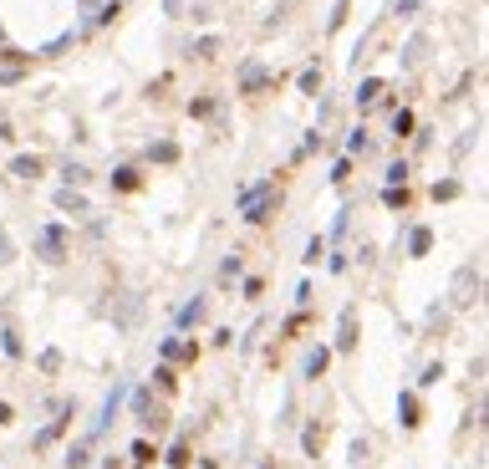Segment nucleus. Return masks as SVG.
<instances>
[{
  "label": "nucleus",
  "instance_id": "nucleus-20",
  "mask_svg": "<svg viewBox=\"0 0 489 469\" xmlns=\"http://www.w3.org/2000/svg\"><path fill=\"white\" fill-rule=\"evenodd\" d=\"M301 444H306V454H322V429H316V423H311V429L301 434Z\"/></svg>",
  "mask_w": 489,
  "mask_h": 469
},
{
  "label": "nucleus",
  "instance_id": "nucleus-27",
  "mask_svg": "<svg viewBox=\"0 0 489 469\" xmlns=\"http://www.w3.org/2000/svg\"><path fill=\"white\" fill-rule=\"evenodd\" d=\"M61 174H67V184H87V174H82V163H61Z\"/></svg>",
  "mask_w": 489,
  "mask_h": 469
},
{
  "label": "nucleus",
  "instance_id": "nucleus-11",
  "mask_svg": "<svg viewBox=\"0 0 489 469\" xmlns=\"http://www.w3.org/2000/svg\"><path fill=\"white\" fill-rule=\"evenodd\" d=\"M265 82H270V72H265V67H245V72H240V87H245V92H260Z\"/></svg>",
  "mask_w": 489,
  "mask_h": 469
},
{
  "label": "nucleus",
  "instance_id": "nucleus-17",
  "mask_svg": "<svg viewBox=\"0 0 489 469\" xmlns=\"http://www.w3.org/2000/svg\"><path fill=\"white\" fill-rule=\"evenodd\" d=\"M408 250H413V255H428V250H433V230H413V234H408Z\"/></svg>",
  "mask_w": 489,
  "mask_h": 469
},
{
  "label": "nucleus",
  "instance_id": "nucleus-22",
  "mask_svg": "<svg viewBox=\"0 0 489 469\" xmlns=\"http://www.w3.org/2000/svg\"><path fill=\"white\" fill-rule=\"evenodd\" d=\"M393 133L408 138V133H413V113H398V118H393Z\"/></svg>",
  "mask_w": 489,
  "mask_h": 469
},
{
  "label": "nucleus",
  "instance_id": "nucleus-23",
  "mask_svg": "<svg viewBox=\"0 0 489 469\" xmlns=\"http://www.w3.org/2000/svg\"><path fill=\"white\" fill-rule=\"evenodd\" d=\"M388 184H408V163H402V158L388 163Z\"/></svg>",
  "mask_w": 489,
  "mask_h": 469
},
{
  "label": "nucleus",
  "instance_id": "nucleus-10",
  "mask_svg": "<svg viewBox=\"0 0 489 469\" xmlns=\"http://www.w3.org/2000/svg\"><path fill=\"white\" fill-rule=\"evenodd\" d=\"M51 199H56L61 209H72V215H87V199H82V194H77V189H56V194H51Z\"/></svg>",
  "mask_w": 489,
  "mask_h": 469
},
{
  "label": "nucleus",
  "instance_id": "nucleus-28",
  "mask_svg": "<svg viewBox=\"0 0 489 469\" xmlns=\"http://www.w3.org/2000/svg\"><path fill=\"white\" fill-rule=\"evenodd\" d=\"M347 148H352V154H362V148H367V127H357V133L347 138Z\"/></svg>",
  "mask_w": 489,
  "mask_h": 469
},
{
  "label": "nucleus",
  "instance_id": "nucleus-30",
  "mask_svg": "<svg viewBox=\"0 0 489 469\" xmlns=\"http://www.w3.org/2000/svg\"><path fill=\"white\" fill-rule=\"evenodd\" d=\"M6 261H15V245L6 240V230H0V265H6Z\"/></svg>",
  "mask_w": 489,
  "mask_h": 469
},
{
  "label": "nucleus",
  "instance_id": "nucleus-19",
  "mask_svg": "<svg viewBox=\"0 0 489 469\" xmlns=\"http://www.w3.org/2000/svg\"><path fill=\"white\" fill-rule=\"evenodd\" d=\"M148 158H153V163H174L179 158V143H153V148H148Z\"/></svg>",
  "mask_w": 489,
  "mask_h": 469
},
{
  "label": "nucleus",
  "instance_id": "nucleus-24",
  "mask_svg": "<svg viewBox=\"0 0 489 469\" xmlns=\"http://www.w3.org/2000/svg\"><path fill=\"white\" fill-rule=\"evenodd\" d=\"M382 199H388L393 209H402V204H408V189H402V184H393V189H388V194H382Z\"/></svg>",
  "mask_w": 489,
  "mask_h": 469
},
{
  "label": "nucleus",
  "instance_id": "nucleus-31",
  "mask_svg": "<svg viewBox=\"0 0 489 469\" xmlns=\"http://www.w3.org/2000/svg\"><path fill=\"white\" fill-rule=\"evenodd\" d=\"M15 413H11V403H0V423H11Z\"/></svg>",
  "mask_w": 489,
  "mask_h": 469
},
{
  "label": "nucleus",
  "instance_id": "nucleus-2",
  "mask_svg": "<svg viewBox=\"0 0 489 469\" xmlns=\"http://www.w3.org/2000/svg\"><path fill=\"white\" fill-rule=\"evenodd\" d=\"M36 255H41V261H51V265L67 261V230H61L56 220L41 225V234H36Z\"/></svg>",
  "mask_w": 489,
  "mask_h": 469
},
{
  "label": "nucleus",
  "instance_id": "nucleus-1",
  "mask_svg": "<svg viewBox=\"0 0 489 469\" xmlns=\"http://www.w3.org/2000/svg\"><path fill=\"white\" fill-rule=\"evenodd\" d=\"M275 199H281V194H275V184H270V179L250 184L245 194H240V220H245V225H265V220H270V209H275Z\"/></svg>",
  "mask_w": 489,
  "mask_h": 469
},
{
  "label": "nucleus",
  "instance_id": "nucleus-3",
  "mask_svg": "<svg viewBox=\"0 0 489 469\" xmlns=\"http://www.w3.org/2000/svg\"><path fill=\"white\" fill-rule=\"evenodd\" d=\"M336 352H357V311L342 306V316H336Z\"/></svg>",
  "mask_w": 489,
  "mask_h": 469
},
{
  "label": "nucleus",
  "instance_id": "nucleus-6",
  "mask_svg": "<svg viewBox=\"0 0 489 469\" xmlns=\"http://www.w3.org/2000/svg\"><path fill=\"white\" fill-rule=\"evenodd\" d=\"M158 357H163V362H174V357H184V362H189V357H199V347H194V342H184V337H168V342L158 347Z\"/></svg>",
  "mask_w": 489,
  "mask_h": 469
},
{
  "label": "nucleus",
  "instance_id": "nucleus-13",
  "mask_svg": "<svg viewBox=\"0 0 489 469\" xmlns=\"http://www.w3.org/2000/svg\"><path fill=\"white\" fill-rule=\"evenodd\" d=\"M127 398V408H133V413H148V408H153V388H133V393H122Z\"/></svg>",
  "mask_w": 489,
  "mask_h": 469
},
{
  "label": "nucleus",
  "instance_id": "nucleus-18",
  "mask_svg": "<svg viewBox=\"0 0 489 469\" xmlns=\"http://www.w3.org/2000/svg\"><path fill=\"white\" fill-rule=\"evenodd\" d=\"M0 352H6L11 362L20 357V337H15V327H0Z\"/></svg>",
  "mask_w": 489,
  "mask_h": 469
},
{
  "label": "nucleus",
  "instance_id": "nucleus-26",
  "mask_svg": "<svg viewBox=\"0 0 489 469\" xmlns=\"http://www.w3.org/2000/svg\"><path fill=\"white\" fill-rule=\"evenodd\" d=\"M347 174H352V158H336V163H331V184H342Z\"/></svg>",
  "mask_w": 489,
  "mask_h": 469
},
{
  "label": "nucleus",
  "instance_id": "nucleus-15",
  "mask_svg": "<svg viewBox=\"0 0 489 469\" xmlns=\"http://www.w3.org/2000/svg\"><path fill=\"white\" fill-rule=\"evenodd\" d=\"M148 382H153L158 393H174V388H179V377H174V368H168V362H163V368H158L153 377H148Z\"/></svg>",
  "mask_w": 489,
  "mask_h": 469
},
{
  "label": "nucleus",
  "instance_id": "nucleus-21",
  "mask_svg": "<svg viewBox=\"0 0 489 469\" xmlns=\"http://www.w3.org/2000/svg\"><path fill=\"white\" fill-rule=\"evenodd\" d=\"M347 6H352V0H336V11H331V20H326V31H342V20H347Z\"/></svg>",
  "mask_w": 489,
  "mask_h": 469
},
{
  "label": "nucleus",
  "instance_id": "nucleus-16",
  "mask_svg": "<svg viewBox=\"0 0 489 469\" xmlns=\"http://www.w3.org/2000/svg\"><path fill=\"white\" fill-rule=\"evenodd\" d=\"M377 92H382V82H377V77H367L362 87H357V108H372V102H377Z\"/></svg>",
  "mask_w": 489,
  "mask_h": 469
},
{
  "label": "nucleus",
  "instance_id": "nucleus-7",
  "mask_svg": "<svg viewBox=\"0 0 489 469\" xmlns=\"http://www.w3.org/2000/svg\"><path fill=\"white\" fill-rule=\"evenodd\" d=\"M326 362H331V347H311L306 362H301V377H322L326 373Z\"/></svg>",
  "mask_w": 489,
  "mask_h": 469
},
{
  "label": "nucleus",
  "instance_id": "nucleus-25",
  "mask_svg": "<svg viewBox=\"0 0 489 469\" xmlns=\"http://www.w3.org/2000/svg\"><path fill=\"white\" fill-rule=\"evenodd\" d=\"M133 459H138V464H153V444L138 439V444H133Z\"/></svg>",
  "mask_w": 489,
  "mask_h": 469
},
{
  "label": "nucleus",
  "instance_id": "nucleus-14",
  "mask_svg": "<svg viewBox=\"0 0 489 469\" xmlns=\"http://www.w3.org/2000/svg\"><path fill=\"white\" fill-rule=\"evenodd\" d=\"M113 189H138V168L133 163H118L113 168Z\"/></svg>",
  "mask_w": 489,
  "mask_h": 469
},
{
  "label": "nucleus",
  "instance_id": "nucleus-12",
  "mask_svg": "<svg viewBox=\"0 0 489 469\" xmlns=\"http://www.w3.org/2000/svg\"><path fill=\"white\" fill-rule=\"evenodd\" d=\"M163 464H168V469H189V444H184V439L168 444V449H163Z\"/></svg>",
  "mask_w": 489,
  "mask_h": 469
},
{
  "label": "nucleus",
  "instance_id": "nucleus-29",
  "mask_svg": "<svg viewBox=\"0 0 489 469\" xmlns=\"http://www.w3.org/2000/svg\"><path fill=\"white\" fill-rule=\"evenodd\" d=\"M438 377H443V368H438V362H428V368H423V388H433Z\"/></svg>",
  "mask_w": 489,
  "mask_h": 469
},
{
  "label": "nucleus",
  "instance_id": "nucleus-4",
  "mask_svg": "<svg viewBox=\"0 0 489 469\" xmlns=\"http://www.w3.org/2000/svg\"><path fill=\"white\" fill-rule=\"evenodd\" d=\"M204 311H209V296H189V306H184L179 316H174V327H179V332L199 327V322H204Z\"/></svg>",
  "mask_w": 489,
  "mask_h": 469
},
{
  "label": "nucleus",
  "instance_id": "nucleus-8",
  "mask_svg": "<svg viewBox=\"0 0 489 469\" xmlns=\"http://www.w3.org/2000/svg\"><path fill=\"white\" fill-rule=\"evenodd\" d=\"M92 449H97V434H87V439H77L72 449H67V469H82V464L92 459Z\"/></svg>",
  "mask_w": 489,
  "mask_h": 469
},
{
  "label": "nucleus",
  "instance_id": "nucleus-5",
  "mask_svg": "<svg viewBox=\"0 0 489 469\" xmlns=\"http://www.w3.org/2000/svg\"><path fill=\"white\" fill-rule=\"evenodd\" d=\"M6 168H11L15 179H41V174H46V163H41L36 154H15V158H11Z\"/></svg>",
  "mask_w": 489,
  "mask_h": 469
},
{
  "label": "nucleus",
  "instance_id": "nucleus-9",
  "mask_svg": "<svg viewBox=\"0 0 489 469\" xmlns=\"http://www.w3.org/2000/svg\"><path fill=\"white\" fill-rule=\"evenodd\" d=\"M418 403H413V393H398V423H402V429H418Z\"/></svg>",
  "mask_w": 489,
  "mask_h": 469
}]
</instances>
